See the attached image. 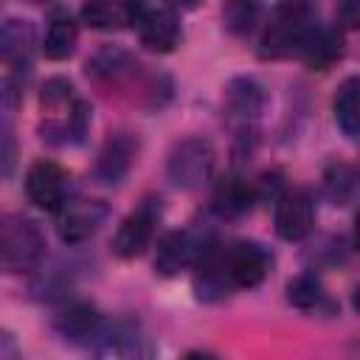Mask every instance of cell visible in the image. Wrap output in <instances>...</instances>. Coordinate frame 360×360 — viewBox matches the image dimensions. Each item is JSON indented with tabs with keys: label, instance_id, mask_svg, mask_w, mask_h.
<instances>
[{
	"label": "cell",
	"instance_id": "6da1fadb",
	"mask_svg": "<svg viewBox=\"0 0 360 360\" xmlns=\"http://www.w3.org/2000/svg\"><path fill=\"white\" fill-rule=\"evenodd\" d=\"M90 127V107L65 76L45 79L39 90V135L53 146L79 143Z\"/></svg>",
	"mask_w": 360,
	"mask_h": 360
},
{
	"label": "cell",
	"instance_id": "7a4b0ae2",
	"mask_svg": "<svg viewBox=\"0 0 360 360\" xmlns=\"http://www.w3.org/2000/svg\"><path fill=\"white\" fill-rule=\"evenodd\" d=\"M315 25L318 20L309 0H281L270 25L259 39V56L262 59H287L292 53L298 56L307 34Z\"/></svg>",
	"mask_w": 360,
	"mask_h": 360
},
{
	"label": "cell",
	"instance_id": "3957f363",
	"mask_svg": "<svg viewBox=\"0 0 360 360\" xmlns=\"http://www.w3.org/2000/svg\"><path fill=\"white\" fill-rule=\"evenodd\" d=\"M45 256V236L31 217L3 214L0 219V264L6 273L37 270Z\"/></svg>",
	"mask_w": 360,
	"mask_h": 360
},
{
	"label": "cell",
	"instance_id": "277c9868",
	"mask_svg": "<svg viewBox=\"0 0 360 360\" xmlns=\"http://www.w3.org/2000/svg\"><path fill=\"white\" fill-rule=\"evenodd\" d=\"M214 160H217V152L211 146V141L200 138V135H191V138H183L172 146L169 152V160H166V177L174 188H183V191H191V188H200L211 172H214Z\"/></svg>",
	"mask_w": 360,
	"mask_h": 360
},
{
	"label": "cell",
	"instance_id": "5b68a950",
	"mask_svg": "<svg viewBox=\"0 0 360 360\" xmlns=\"http://www.w3.org/2000/svg\"><path fill=\"white\" fill-rule=\"evenodd\" d=\"M107 326H110V321L96 309V304L82 301V298L65 301L53 315V329L59 332L62 340H68L73 346L101 349Z\"/></svg>",
	"mask_w": 360,
	"mask_h": 360
},
{
	"label": "cell",
	"instance_id": "8992f818",
	"mask_svg": "<svg viewBox=\"0 0 360 360\" xmlns=\"http://www.w3.org/2000/svg\"><path fill=\"white\" fill-rule=\"evenodd\" d=\"M107 217H110V208L104 200L73 197V200H65L56 211V233L65 245H82L107 222Z\"/></svg>",
	"mask_w": 360,
	"mask_h": 360
},
{
	"label": "cell",
	"instance_id": "52a82bcc",
	"mask_svg": "<svg viewBox=\"0 0 360 360\" xmlns=\"http://www.w3.org/2000/svg\"><path fill=\"white\" fill-rule=\"evenodd\" d=\"M25 197L39 211H59L68 200V172L53 160H34L25 172Z\"/></svg>",
	"mask_w": 360,
	"mask_h": 360
},
{
	"label": "cell",
	"instance_id": "ba28073f",
	"mask_svg": "<svg viewBox=\"0 0 360 360\" xmlns=\"http://www.w3.org/2000/svg\"><path fill=\"white\" fill-rule=\"evenodd\" d=\"M160 208L155 205V200H143L132 214H127L112 236V253L118 259H135L146 250V245L152 242L155 233V222H158Z\"/></svg>",
	"mask_w": 360,
	"mask_h": 360
},
{
	"label": "cell",
	"instance_id": "9c48e42d",
	"mask_svg": "<svg viewBox=\"0 0 360 360\" xmlns=\"http://www.w3.org/2000/svg\"><path fill=\"white\" fill-rule=\"evenodd\" d=\"M312 222H315V205H312L309 191L290 188V191L278 194L273 225L284 242H301L312 231Z\"/></svg>",
	"mask_w": 360,
	"mask_h": 360
},
{
	"label": "cell",
	"instance_id": "30bf717a",
	"mask_svg": "<svg viewBox=\"0 0 360 360\" xmlns=\"http://www.w3.org/2000/svg\"><path fill=\"white\" fill-rule=\"evenodd\" d=\"M225 253V270L233 287L250 290L264 281L270 270V253L256 242H236L231 248H222Z\"/></svg>",
	"mask_w": 360,
	"mask_h": 360
},
{
	"label": "cell",
	"instance_id": "8fae6325",
	"mask_svg": "<svg viewBox=\"0 0 360 360\" xmlns=\"http://www.w3.org/2000/svg\"><path fill=\"white\" fill-rule=\"evenodd\" d=\"M208 242L197 239L191 231H169L158 239V250H155V273L163 278L177 276L180 270L191 267L197 262V256L202 253Z\"/></svg>",
	"mask_w": 360,
	"mask_h": 360
},
{
	"label": "cell",
	"instance_id": "7c38bea8",
	"mask_svg": "<svg viewBox=\"0 0 360 360\" xmlns=\"http://www.w3.org/2000/svg\"><path fill=\"white\" fill-rule=\"evenodd\" d=\"M135 31L141 45L155 53H169L180 45V22L172 6H155V8L146 6L135 22Z\"/></svg>",
	"mask_w": 360,
	"mask_h": 360
},
{
	"label": "cell",
	"instance_id": "4fadbf2b",
	"mask_svg": "<svg viewBox=\"0 0 360 360\" xmlns=\"http://www.w3.org/2000/svg\"><path fill=\"white\" fill-rule=\"evenodd\" d=\"M225 112L233 124H239V129H250V124L262 115L264 104H267V93L264 87L250 79V76H233L225 84V96H222Z\"/></svg>",
	"mask_w": 360,
	"mask_h": 360
},
{
	"label": "cell",
	"instance_id": "5bb4252c",
	"mask_svg": "<svg viewBox=\"0 0 360 360\" xmlns=\"http://www.w3.org/2000/svg\"><path fill=\"white\" fill-rule=\"evenodd\" d=\"M191 287H194V292H197L200 301H222L233 290V284L228 278V270H225V253H222V248H217L211 242L202 248V253L194 262Z\"/></svg>",
	"mask_w": 360,
	"mask_h": 360
},
{
	"label": "cell",
	"instance_id": "9a60e30c",
	"mask_svg": "<svg viewBox=\"0 0 360 360\" xmlns=\"http://www.w3.org/2000/svg\"><path fill=\"white\" fill-rule=\"evenodd\" d=\"M135 152H138V138H132L129 132H115L104 141V146L98 149V158H96V166H93V174L98 183L104 186H118L132 160H135Z\"/></svg>",
	"mask_w": 360,
	"mask_h": 360
},
{
	"label": "cell",
	"instance_id": "2e32d148",
	"mask_svg": "<svg viewBox=\"0 0 360 360\" xmlns=\"http://www.w3.org/2000/svg\"><path fill=\"white\" fill-rule=\"evenodd\" d=\"M143 0H84L82 22L96 31H121L138 22L143 14Z\"/></svg>",
	"mask_w": 360,
	"mask_h": 360
},
{
	"label": "cell",
	"instance_id": "e0dca14e",
	"mask_svg": "<svg viewBox=\"0 0 360 360\" xmlns=\"http://www.w3.org/2000/svg\"><path fill=\"white\" fill-rule=\"evenodd\" d=\"M256 202V188L242 177H222L211 191V211L219 219H242Z\"/></svg>",
	"mask_w": 360,
	"mask_h": 360
},
{
	"label": "cell",
	"instance_id": "ac0fdd59",
	"mask_svg": "<svg viewBox=\"0 0 360 360\" xmlns=\"http://www.w3.org/2000/svg\"><path fill=\"white\" fill-rule=\"evenodd\" d=\"M298 56H301V62H304L307 68H312V70H326V68H332V65L343 56V37L338 34V28L315 25V28L307 34V39H304Z\"/></svg>",
	"mask_w": 360,
	"mask_h": 360
},
{
	"label": "cell",
	"instance_id": "d6986e66",
	"mask_svg": "<svg viewBox=\"0 0 360 360\" xmlns=\"http://www.w3.org/2000/svg\"><path fill=\"white\" fill-rule=\"evenodd\" d=\"M132 70H138V62H135L124 48H118V45H104V48H98V51L87 59V65H84L87 79L96 82V84H112V82L129 76Z\"/></svg>",
	"mask_w": 360,
	"mask_h": 360
},
{
	"label": "cell",
	"instance_id": "ffe728a7",
	"mask_svg": "<svg viewBox=\"0 0 360 360\" xmlns=\"http://www.w3.org/2000/svg\"><path fill=\"white\" fill-rule=\"evenodd\" d=\"M335 124L346 138H360V76H346L332 98Z\"/></svg>",
	"mask_w": 360,
	"mask_h": 360
},
{
	"label": "cell",
	"instance_id": "44dd1931",
	"mask_svg": "<svg viewBox=\"0 0 360 360\" xmlns=\"http://www.w3.org/2000/svg\"><path fill=\"white\" fill-rule=\"evenodd\" d=\"M76 42H79V28H76L73 17L68 11H53L48 31H45V39H42L45 59H53V62L68 59L76 51Z\"/></svg>",
	"mask_w": 360,
	"mask_h": 360
},
{
	"label": "cell",
	"instance_id": "7402d4cb",
	"mask_svg": "<svg viewBox=\"0 0 360 360\" xmlns=\"http://www.w3.org/2000/svg\"><path fill=\"white\" fill-rule=\"evenodd\" d=\"M259 17H262V0H225L222 3V25L233 37L250 34Z\"/></svg>",
	"mask_w": 360,
	"mask_h": 360
},
{
	"label": "cell",
	"instance_id": "603a6c76",
	"mask_svg": "<svg viewBox=\"0 0 360 360\" xmlns=\"http://www.w3.org/2000/svg\"><path fill=\"white\" fill-rule=\"evenodd\" d=\"M287 301L298 309H315L323 301V287L312 273H301L287 281Z\"/></svg>",
	"mask_w": 360,
	"mask_h": 360
},
{
	"label": "cell",
	"instance_id": "cb8c5ba5",
	"mask_svg": "<svg viewBox=\"0 0 360 360\" xmlns=\"http://www.w3.org/2000/svg\"><path fill=\"white\" fill-rule=\"evenodd\" d=\"M326 191H329V197L332 200H338V202H343L349 194H352V180H354V174H352V169L349 166H343V163H338V166H332L329 172H326Z\"/></svg>",
	"mask_w": 360,
	"mask_h": 360
},
{
	"label": "cell",
	"instance_id": "d4e9b609",
	"mask_svg": "<svg viewBox=\"0 0 360 360\" xmlns=\"http://www.w3.org/2000/svg\"><path fill=\"white\" fill-rule=\"evenodd\" d=\"M338 20L343 28H360V0H346Z\"/></svg>",
	"mask_w": 360,
	"mask_h": 360
},
{
	"label": "cell",
	"instance_id": "484cf974",
	"mask_svg": "<svg viewBox=\"0 0 360 360\" xmlns=\"http://www.w3.org/2000/svg\"><path fill=\"white\" fill-rule=\"evenodd\" d=\"M3 163H6V174L11 172V163H14V138H11V132H8V127L3 129Z\"/></svg>",
	"mask_w": 360,
	"mask_h": 360
},
{
	"label": "cell",
	"instance_id": "4316f807",
	"mask_svg": "<svg viewBox=\"0 0 360 360\" xmlns=\"http://www.w3.org/2000/svg\"><path fill=\"white\" fill-rule=\"evenodd\" d=\"M172 8H180V11H191V8H197L202 0H166Z\"/></svg>",
	"mask_w": 360,
	"mask_h": 360
},
{
	"label": "cell",
	"instance_id": "83f0119b",
	"mask_svg": "<svg viewBox=\"0 0 360 360\" xmlns=\"http://www.w3.org/2000/svg\"><path fill=\"white\" fill-rule=\"evenodd\" d=\"M352 307L360 312V284H357V287H354V292H352Z\"/></svg>",
	"mask_w": 360,
	"mask_h": 360
},
{
	"label": "cell",
	"instance_id": "f1b7e54d",
	"mask_svg": "<svg viewBox=\"0 0 360 360\" xmlns=\"http://www.w3.org/2000/svg\"><path fill=\"white\" fill-rule=\"evenodd\" d=\"M354 248L360 250V214H357V219H354Z\"/></svg>",
	"mask_w": 360,
	"mask_h": 360
},
{
	"label": "cell",
	"instance_id": "f546056e",
	"mask_svg": "<svg viewBox=\"0 0 360 360\" xmlns=\"http://www.w3.org/2000/svg\"><path fill=\"white\" fill-rule=\"evenodd\" d=\"M25 3H39V0H25Z\"/></svg>",
	"mask_w": 360,
	"mask_h": 360
}]
</instances>
